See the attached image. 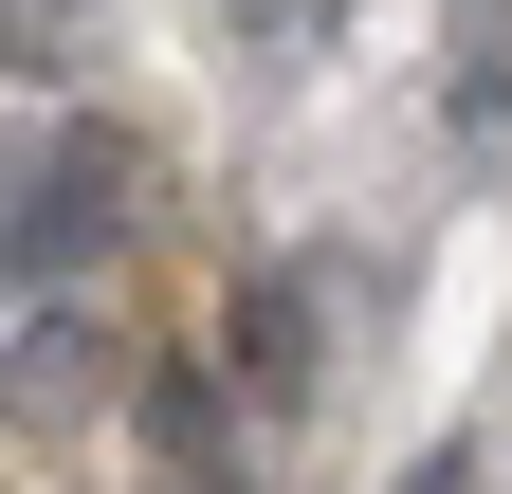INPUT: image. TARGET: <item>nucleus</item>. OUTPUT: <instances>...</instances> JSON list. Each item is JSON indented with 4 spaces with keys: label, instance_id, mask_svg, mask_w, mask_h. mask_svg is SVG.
I'll use <instances>...</instances> for the list:
<instances>
[{
    "label": "nucleus",
    "instance_id": "nucleus-1",
    "mask_svg": "<svg viewBox=\"0 0 512 494\" xmlns=\"http://www.w3.org/2000/svg\"><path fill=\"white\" fill-rule=\"evenodd\" d=\"M128 220H147V147L110 110H37L19 165H0V275L19 293H92L128 257Z\"/></svg>",
    "mask_w": 512,
    "mask_h": 494
},
{
    "label": "nucleus",
    "instance_id": "nucleus-2",
    "mask_svg": "<svg viewBox=\"0 0 512 494\" xmlns=\"http://www.w3.org/2000/svg\"><path fill=\"white\" fill-rule=\"evenodd\" d=\"M128 330L92 312V293H19V330H0V440L19 458H74V440H110L128 421Z\"/></svg>",
    "mask_w": 512,
    "mask_h": 494
},
{
    "label": "nucleus",
    "instance_id": "nucleus-3",
    "mask_svg": "<svg viewBox=\"0 0 512 494\" xmlns=\"http://www.w3.org/2000/svg\"><path fill=\"white\" fill-rule=\"evenodd\" d=\"M220 403L238 421H311V403H330V275H311V257H256L220 293Z\"/></svg>",
    "mask_w": 512,
    "mask_h": 494
},
{
    "label": "nucleus",
    "instance_id": "nucleus-4",
    "mask_svg": "<svg viewBox=\"0 0 512 494\" xmlns=\"http://www.w3.org/2000/svg\"><path fill=\"white\" fill-rule=\"evenodd\" d=\"M128 440H147L165 494H256V476H238V403H220V366H147V385H128Z\"/></svg>",
    "mask_w": 512,
    "mask_h": 494
},
{
    "label": "nucleus",
    "instance_id": "nucleus-5",
    "mask_svg": "<svg viewBox=\"0 0 512 494\" xmlns=\"http://www.w3.org/2000/svg\"><path fill=\"white\" fill-rule=\"evenodd\" d=\"M439 129H458V165H512V0L458 19V92H439Z\"/></svg>",
    "mask_w": 512,
    "mask_h": 494
},
{
    "label": "nucleus",
    "instance_id": "nucleus-6",
    "mask_svg": "<svg viewBox=\"0 0 512 494\" xmlns=\"http://www.w3.org/2000/svg\"><path fill=\"white\" fill-rule=\"evenodd\" d=\"M74 37H92V0H0V74H19V92L74 74Z\"/></svg>",
    "mask_w": 512,
    "mask_h": 494
},
{
    "label": "nucleus",
    "instance_id": "nucleus-7",
    "mask_svg": "<svg viewBox=\"0 0 512 494\" xmlns=\"http://www.w3.org/2000/svg\"><path fill=\"white\" fill-rule=\"evenodd\" d=\"M476 476H494V440H421L403 458V494H476Z\"/></svg>",
    "mask_w": 512,
    "mask_h": 494
},
{
    "label": "nucleus",
    "instance_id": "nucleus-8",
    "mask_svg": "<svg viewBox=\"0 0 512 494\" xmlns=\"http://www.w3.org/2000/svg\"><path fill=\"white\" fill-rule=\"evenodd\" d=\"M311 19H330V0H256V37H275V55H293V37H311Z\"/></svg>",
    "mask_w": 512,
    "mask_h": 494
}]
</instances>
